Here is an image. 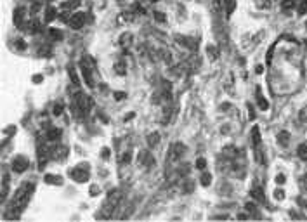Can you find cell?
Wrapping results in <instances>:
<instances>
[{"label": "cell", "mask_w": 307, "mask_h": 222, "mask_svg": "<svg viewBox=\"0 0 307 222\" xmlns=\"http://www.w3.org/2000/svg\"><path fill=\"white\" fill-rule=\"evenodd\" d=\"M33 188H35V186L30 184V182H28V184H23L21 188L18 189V193H16L11 208H14V210H23V208L28 205V201H30L31 193H33Z\"/></svg>", "instance_id": "cell-1"}, {"label": "cell", "mask_w": 307, "mask_h": 222, "mask_svg": "<svg viewBox=\"0 0 307 222\" xmlns=\"http://www.w3.org/2000/svg\"><path fill=\"white\" fill-rule=\"evenodd\" d=\"M70 175L76 182H87L89 181V165H78L73 170H70Z\"/></svg>", "instance_id": "cell-2"}, {"label": "cell", "mask_w": 307, "mask_h": 222, "mask_svg": "<svg viewBox=\"0 0 307 222\" xmlns=\"http://www.w3.org/2000/svg\"><path fill=\"white\" fill-rule=\"evenodd\" d=\"M90 106H92V101H90L87 96L76 94V97H75V109H76V111H83V113H87V111L90 109Z\"/></svg>", "instance_id": "cell-3"}, {"label": "cell", "mask_w": 307, "mask_h": 222, "mask_svg": "<svg viewBox=\"0 0 307 222\" xmlns=\"http://www.w3.org/2000/svg\"><path fill=\"white\" fill-rule=\"evenodd\" d=\"M28 167H30V162H28L26 156H16L14 162H12V170H14V172H18V173L24 172Z\"/></svg>", "instance_id": "cell-4"}, {"label": "cell", "mask_w": 307, "mask_h": 222, "mask_svg": "<svg viewBox=\"0 0 307 222\" xmlns=\"http://www.w3.org/2000/svg\"><path fill=\"white\" fill-rule=\"evenodd\" d=\"M68 23H70V26H71L73 30H80V28L83 26V23H85V14H83V12L71 14V19H70Z\"/></svg>", "instance_id": "cell-5"}, {"label": "cell", "mask_w": 307, "mask_h": 222, "mask_svg": "<svg viewBox=\"0 0 307 222\" xmlns=\"http://www.w3.org/2000/svg\"><path fill=\"white\" fill-rule=\"evenodd\" d=\"M120 201V191L118 189H115V191L109 193L108 196V201H106V208L109 210V207H116V203Z\"/></svg>", "instance_id": "cell-6"}, {"label": "cell", "mask_w": 307, "mask_h": 222, "mask_svg": "<svg viewBox=\"0 0 307 222\" xmlns=\"http://www.w3.org/2000/svg\"><path fill=\"white\" fill-rule=\"evenodd\" d=\"M23 19H24V9L19 7L14 11V24H18V26H23Z\"/></svg>", "instance_id": "cell-7"}, {"label": "cell", "mask_w": 307, "mask_h": 222, "mask_svg": "<svg viewBox=\"0 0 307 222\" xmlns=\"http://www.w3.org/2000/svg\"><path fill=\"white\" fill-rule=\"evenodd\" d=\"M257 102H258V108L262 109V111H267V109H269V102L260 96V89H257Z\"/></svg>", "instance_id": "cell-8"}, {"label": "cell", "mask_w": 307, "mask_h": 222, "mask_svg": "<svg viewBox=\"0 0 307 222\" xmlns=\"http://www.w3.org/2000/svg\"><path fill=\"white\" fill-rule=\"evenodd\" d=\"M252 196H253L257 201H260V203H264L266 201V198H264V191H262V188H253L252 189Z\"/></svg>", "instance_id": "cell-9"}, {"label": "cell", "mask_w": 307, "mask_h": 222, "mask_svg": "<svg viewBox=\"0 0 307 222\" xmlns=\"http://www.w3.org/2000/svg\"><path fill=\"white\" fill-rule=\"evenodd\" d=\"M175 38H179V40H182V42H180V44H182V45H186L187 49H191V50H195L196 47H198V45H196V44H195V42L191 40V38H187V37H184V38H182V37H179V35H177Z\"/></svg>", "instance_id": "cell-10"}, {"label": "cell", "mask_w": 307, "mask_h": 222, "mask_svg": "<svg viewBox=\"0 0 307 222\" xmlns=\"http://www.w3.org/2000/svg\"><path fill=\"white\" fill-rule=\"evenodd\" d=\"M278 141H279L281 146H288V142H290V134H288V132H285V130L279 132V134H278Z\"/></svg>", "instance_id": "cell-11"}, {"label": "cell", "mask_w": 307, "mask_h": 222, "mask_svg": "<svg viewBox=\"0 0 307 222\" xmlns=\"http://www.w3.org/2000/svg\"><path fill=\"white\" fill-rule=\"evenodd\" d=\"M297 153H299V158L304 160V162H307V142H302L299 146V149H297Z\"/></svg>", "instance_id": "cell-12"}, {"label": "cell", "mask_w": 307, "mask_h": 222, "mask_svg": "<svg viewBox=\"0 0 307 222\" xmlns=\"http://www.w3.org/2000/svg\"><path fill=\"white\" fill-rule=\"evenodd\" d=\"M252 144L253 146L260 144V130H258V127H253V130H252Z\"/></svg>", "instance_id": "cell-13"}, {"label": "cell", "mask_w": 307, "mask_h": 222, "mask_svg": "<svg viewBox=\"0 0 307 222\" xmlns=\"http://www.w3.org/2000/svg\"><path fill=\"white\" fill-rule=\"evenodd\" d=\"M56 9L50 5V7H47V11H45V23H50L52 19H56Z\"/></svg>", "instance_id": "cell-14"}, {"label": "cell", "mask_w": 307, "mask_h": 222, "mask_svg": "<svg viewBox=\"0 0 307 222\" xmlns=\"http://www.w3.org/2000/svg\"><path fill=\"white\" fill-rule=\"evenodd\" d=\"M61 137V130L59 128H50L49 132H47V139L49 141H57Z\"/></svg>", "instance_id": "cell-15"}, {"label": "cell", "mask_w": 307, "mask_h": 222, "mask_svg": "<svg viewBox=\"0 0 307 222\" xmlns=\"http://www.w3.org/2000/svg\"><path fill=\"white\" fill-rule=\"evenodd\" d=\"M45 182L61 186V184H63V179H61V177H57V175H45Z\"/></svg>", "instance_id": "cell-16"}, {"label": "cell", "mask_w": 307, "mask_h": 222, "mask_svg": "<svg viewBox=\"0 0 307 222\" xmlns=\"http://www.w3.org/2000/svg\"><path fill=\"white\" fill-rule=\"evenodd\" d=\"M158 141H160V134H158V132H153V134H149V137H148V144H149L151 147L156 146Z\"/></svg>", "instance_id": "cell-17"}, {"label": "cell", "mask_w": 307, "mask_h": 222, "mask_svg": "<svg viewBox=\"0 0 307 222\" xmlns=\"http://www.w3.org/2000/svg\"><path fill=\"white\" fill-rule=\"evenodd\" d=\"M295 7V0H283L281 2V9L283 11H290V9Z\"/></svg>", "instance_id": "cell-18"}, {"label": "cell", "mask_w": 307, "mask_h": 222, "mask_svg": "<svg viewBox=\"0 0 307 222\" xmlns=\"http://www.w3.org/2000/svg\"><path fill=\"white\" fill-rule=\"evenodd\" d=\"M226 5H227L226 12H227V16H231L232 11H234V7H236V0H226Z\"/></svg>", "instance_id": "cell-19"}, {"label": "cell", "mask_w": 307, "mask_h": 222, "mask_svg": "<svg viewBox=\"0 0 307 222\" xmlns=\"http://www.w3.org/2000/svg\"><path fill=\"white\" fill-rule=\"evenodd\" d=\"M49 35L54 38V40H61V38H63V33H61L59 30H54V28H50V30H49Z\"/></svg>", "instance_id": "cell-20"}, {"label": "cell", "mask_w": 307, "mask_h": 222, "mask_svg": "<svg viewBox=\"0 0 307 222\" xmlns=\"http://www.w3.org/2000/svg\"><path fill=\"white\" fill-rule=\"evenodd\" d=\"M210 181H212V173L206 172V173H203V175H201V184L203 186H208Z\"/></svg>", "instance_id": "cell-21"}, {"label": "cell", "mask_w": 307, "mask_h": 222, "mask_svg": "<svg viewBox=\"0 0 307 222\" xmlns=\"http://www.w3.org/2000/svg\"><path fill=\"white\" fill-rule=\"evenodd\" d=\"M38 54H40V56H44V54H45V57H49V54H50V47H40V49H38Z\"/></svg>", "instance_id": "cell-22"}, {"label": "cell", "mask_w": 307, "mask_h": 222, "mask_svg": "<svg viewBox=\"0 0 307 222\" xmlns=\"http://www.w3.org/2000/svg\"><path fill=\"white\" fill-rule=\"evenodd\" d=\"M38 31H40V23L35 21L33 24H30V33H38Z\"/></svg>", "instance_id": "cell-23"}, {"label": "cell", "mask_w": 307, "mask_h": 222, "mask_svg": "<svg viewBox=\"0 0 307 222\" xmlns=\"http://www.w3.org/2000/svg\"><path fill=\"white\" fill-rule=\"evenodd\" d=\"M196 167H198L200 170H203L206 167V160L205 158H198V160H196Z\"/></svg>", "instance_id": "cell-24"}, {"label": "cell", "mask_w": 307, "mask_h": 222, "mask_svg": "<svg viewBox=\"0 0 307 222\" xmlns=\"http://www.w3.org/2000/svg\"><path fill=\"white\" fill-rule=\"evenodd\" d=\"M299 120L300 121H307V108H304L302 111L299 113Z\"/></svg>", "instance_id": "cell-25"}, {"label": "cell", "mask_w": 307, "mask_h": 222, "mask_svg": "<svg viewBox=\"0 0 307 222\" xmlns=\"http://www.w3.org/2000/svg\"><path fill=\"white\" fill-rule=\"evenodd\" d=\"M80 2L78 0H70V2H66V4H63V7H76Z\"/></svg>", "instance_id": "cell-26"}, {"label": "cell", "mask_w": 307, "mask_h": 222, "mask_svg": "<svg viewBox=\"0 0 307 222\" xmlns=\"http://www.w3.org/2000/svg\"><path fill=\"white\" fill-rule=\"evenodd\" d=\"M116 73H120V75H123V73H125V64L123 63L116 64Z\"/></svg>", "instance_id": "cell-27"}, {"label": "cell", "mask_w": 307, "mask_h": 222, "mask_svg": "<svg viewBox=\"0 0 307 222\" xmlns=\"http://www.w3.org/2000/svg\"><path fill=\"white\" fill-rule=\"evenodd\" d=\"M154 19H156V21H160V23H165V16H163V12H154Z\"/></svg>", "instance_id": "cell-28"}, {"label": "cell", "mask_w": 307, "mask_h": 222, "mask_svg": "<svg viewBox=\"0 0 307 222\" xmlns=\"http://www.w3.org/2000/svg\"><path fill=\"white\" fill-rule=\"evenodd\" d=\"M208 54H210L212 59H215V57H217V49H215V47H208Z\"/></svg>", "instance_id": "cell-29"}, {"label": "cell", "mask_w": 307, "mask_h": 222, "mask_svg": "<svg viewBox=\"0 0 307 222\" xmlns=\"http://www.w3.org/2000/svg\"><path fill=\"white\" fill-rule=\"evenodd\" d=\"M61 113H63V106L56 104V106H54V115H61Z\"/></svg>", "instance_id": "cell-30"}, {"label": "cell", "mask_w": 307, "mask_h": 222, "mask_svg": "<svg viewBox=\"0 0 307 222\" xmlns=\"http://www.w3.org/2000/svg\"><path fill=\"white\" fill-rule=\"evenodd\" d=\"M276 182H278V184H285V175H283V173L276 175Z\"/></svg>", "instance_id": "cell-31"}, {"label": "cell", "mask_w": 307, "mask_h": 222, "mask_svg": "<svg viewBox=\"0 0 307 222\" xmlns=\"http://www.w3.org/2000/svg\"><path fill=\"white\" fill-rule=\"evenodd\" d=\"M70 76H71V80H73L75 83H78V76L75 75V71H73V70H70Z\"/></svg>", "instance_id": "cell-32"}, {"label": "cell", "mask_w": 307, "mask_h": 222, "mask_svg": "<svg viewBox=\"0 0 307 222\" xmlns=\"http://www.w3.org/2000/svg\"><path fill=\"white\" fill-rule=\"evenodd\" d=\"M274 194H276V198H278V199H283V198H285V193H283V191H279V189H278V191L274 193Z\"/></svg>", "instance_id": "cell-33"}, {"label": "cell", "mask_w": 307, "mask_h": 222, "mask_svg": "<svg viewBox=\"0 0 307 222\" xmlns=\"http://www.w3.org/2000/svg\"><path fill=\"white\" fill-rule=\"evenodd\" d=\"M61 19H63V21H70V19H71L70 18V12H63V14H61Z\"/></svg>", "instance_id": "cell-34"}, {"label": "cell", "mask_w": 307, "mask_h": 222, "mask_svg": "<svg viewBox=\"0 0 307 222\" xmlns=\"http://www.w3.org/2000/svg\"><path fill=\"white\" fill-rule=\"evenodd\" d=\"M42 78H44L42 75H35V76H33V82H35V83H40V82H42Z\"/></svg>", "instance_id": "cell-35"}, {"label": "cell", "mask_w": 307, "mask_h": 222, "mask_svg": "<svg viewBox=\"0 0 307 222\" xmlns=\"http://www.w3.org/2000/svg\"><path fill=\"white\" fill-rule=\"evenodd\" d=\"M115 97L118 99V101H122V99L125 97V94H123V92H116V94H115Z\"/></svg>", "instance_id": "cell-36"}, {"label": "cell", "mask_w": 307, "mask_h": 222, "mask_svg": "<svg viewBox=\"0 0 307 222\" xmlns=\"http://www.w3.org/2000/svg\"><path fill=\"white\" fill-rule=\"evenodd\" d=\"M16 47H18L19 50H23V49H24V44H23V40H18V44H16Z\"/></svg>", "instance_id": "cell-37"}, {"label": "cell", "mask_w": 307, "mask_h": 222, "mask_svg": "<svg viewBox=\"0 0 307 222\" xmlns=\"http://www.w3.org/2000/svg\"><path fill=\"white\" fill-rule=\"evenodd\" d=\"M102 156H104V158H109V149H108V147L102 149Z\"/></svg>", "instance_id": "cell-38"}, {"label": "cell", "mask_w": 307, "mask_h": 222, "mask_svg": "<svg viewBox=\"0 0 307 222\" xmlns=\"http://www.w3.org/2000/svg\"><path fill=\"white\" fill-rule=\"evenodd\" d=\"M38 9H40V4H38V2H37V4L33 5V9H31V14H35V12H37Z\"/></svg>", "instance_id": "cell-39"}, {"label": "cell", "mask_w": 307, "mask_h": 222, "mask_svg": "<svg viewBox=\"0 0 307 222\" xmlns=\"http://www.w3.org/2000/svg\"><path fill=\"white\" fill-rule=\"evenodd\" d=\"M255 71H257V73H258V75H260V73H262V71H264V68H262V66H257V70H255Z\"/></svg>", "instance_id": "cell-40"}, {"label": "cell", "mask_w": 307, "mask_h": 222, "mask_svg": "<svg viewBox=\"0 0 307 222\" xmlns=\"http://www.w3.org/2000/svg\"><path fill=\"white\" fill-rule=\"evenodd\" d=\"M151 2H156V0H151Z\"/></svg>", "instance_id": "cell-41"}, {"label": "cell", "mask_w": 307, "mask_h": 222, "mask_svg": "<svg viewBox=\"0 0 307 222\" xmlns=\"http://www.w3.org/2000/svg\"><path fill=\"white\" fill-rule=\"evenodd\" d=\"M305 26H307V23H305Z\"/></svg>", "instance_id": "cell-42"}]
</instances>
